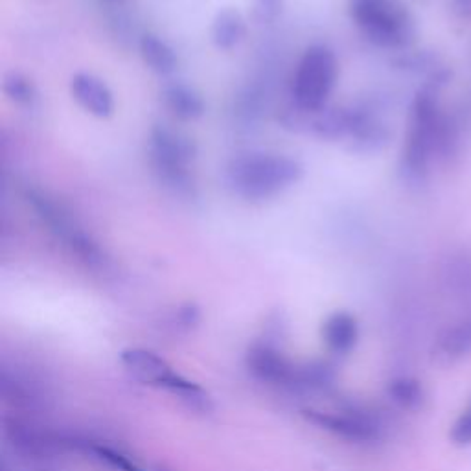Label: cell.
Returning a JSON list of instances; mask_svg holds the SVG:
<instances>
[{"label":"cell","mask_w":471,"mask_h":471,"mask_svg":"<svg viewBox=\"0 0 471 471\" xmlns=\"http://www.w3.org/2000/svg\"><path fill=\"white\" fill-rule=\"evenodd\" d=\"M455 131L440 112L433 91L417 94L410 109V122L401 157V171L410 183L424 181L429 160L435 153L449 155L455 144Z\"/></svg>","instance_id":"cell-1"},{"label":"cell","mask_w":471,"mask_h":471,"mask_svg":"<svg viewBox=\"0 0 471 471\" xmlns=\"http://www.w3.org/2000/svg\"><path fill=\"white\" fill-rule=\"evenodd\" d=\"M230 190L249 201H264L297 185L304 166L293 157L278 153H245L226 166Z\"/></svg>","instance_id":"cell-2"},{"label":"cell","mask_w":471,"mask_h":471,"mask_svg":"<svg viewBox=\"0 0 471 471\" xmlns=\"http://www.w3.org/2000/svg\"><path fill=\"white\" fill-rule=\"evenodd\" d=\"M120 361L133 378L146 385L164 389L185 403L190 410L203 412V415L214 410L212 396L201 385L175 372L173 367L159 353L148 348H126L120 353Z\"/></svg>","instance_id":"cell-3"},{"label":"cell","mask_w":471,"mask_h":471,"mask_svg":"<svg viewBox=\"0 0 471 471\" xmlns=\"http://www.w3.org/2000/svg\"><path fill=\"white\" fill-rule=\"evenodd\" d=\"M350 15L378 46L405 48L415 39V23L399 0H350Z\"/></svg>","instance_id":"cell-4"},{"label":"cell","mask_w":471,"mask_h":471,"mask_svg":"<svg viewBox=\"0 0 471 471\" xmlns=\"http://www.w3.org/2000/svg\"><path fill=\"white\" fill-rule=\"evenodd\" d=\"M26 203L35 210L37 217L48 226V230L62 240L65 247L71 249L72 255L78 256L85 265L101 267L105 264V255L92 236L83 230L78 219L53 197L37 188L24 190Z\"/></svg>","instance_id":"cell-5"},{"label":"cell","mask_w":471,"mask_h":471,"mask_svg":"<svg viewBox=\"0 0 471 471\" xmlns=\"http://www.w3.org/2000/svg\"><path fill=\"white\" fill-rule=\"evenodd\" d=\"M245 365L253 378L282 389H315L332 380L324 365H297L276 348L258 344L249 350Z\"/></svg>","instance_id":"cell-6"},{"label":"cell","mask_w":471,"mask_h":471,"mask_svg":"<svg viewBox=\"0 0 471 471\" xmlns=\"http://www.w3.org/2000/svg\"><path fill=\"white\" fill-rule=\"evenodd\" d=\"M335 82V53L322 44H315L306 50L297 72H294L291 85V100L308 111L322 109L328 103Z\"/></svg>","instance_id":"cell-7"},{"label":"cell","mask_w":471,"mask_h":471,"mask_svg":"<svg viewBox=\"0 0 471 471\" xmlns=\"http://www.w3.org/2000/svg\"><path fill=\"white\" fill-rule=\"evenodd\" d=\"M5 437L17 455L30 460H53L71 451H80L82 444V438L10 417L5 418Z\"/></svg>","instance_id":"cell-8"},{"label":"cell","mask_w":471,"mask_h":471,"mask_svg":"<svg viewBox=\"0 0 471 471\" xmlns=\"http://www.w3.org/2000/svg\"><path fill=\"white\" fill-rule=\"evenodd\" d=\"M304 418L321 431L351 444H374L383 437L381 422L365 410L306 409Z\"/></svg>","instance_id":"cell-9"},{"label":"cell","mask_w":471,"mask_h":471,"mask_svg":"<svg viewBox=\"0 0 471 471\" xmlns=\"http://www.w3.org/2000/svg\"><path fill=\"white\" fill-rule=\"evenodd\" d=\"M197 157L194 139L183 131H175L164 124H157L149 135V160L179 164L190 168Z\"/></svg>","instance_id":"cell-10"},{"label":"cell","mask_w":471,"mask_h":471,"mask_svg":"<svg viewBox=\"0 0 471 471\" xmlns=\"http://www.w3.org/2000/svg\"><path fill=\"white\" fill-rule=\"evenodd\" d=\"M71 94L82 109L96 118H109L114 111V98L111 89L92 74L78 72L72 76Z\"/></svg>","instance_id":"cell-11"},{"label":"cell","mask_w":471,"mask_h":471,"mask_svg":"<svg viewBox=\"0 0 471 471\" xmlns=\"http://www.w3.org/2000/svg\"><path fill=\"white\" fill-rule=\"evenodd\" d=\"M322 341L330 351L346 356L360 341L358 319L348 312L332 313L322 324Z\"/></svg>","instance_id":"cell-12"},{"label":"cell","mask_w":471,"mask_h":471,"mask_svg":"<svg viewBox=\"0 0 471 471\" xmlns=\"http://www.w3.org/2000/svg\"><path fill=\"white\" fill-rule=\"evenodd\" d=\"M164 105L169 109L171 114H175L179 120H197L199 116L205 114V101L201 94L181 82L168 83L162 91Z\"/></svg>","instance_id":"cell-13"},{"label":"cell","mask_w":471,"mask_h":471,"mask_svg":"<svg viewBox=\"0 0 471 471\" xmlns=\"http://www.w3.org/2000/svg\"><path fill=\"white\" fill-rule=\"evenodd\" d=\"M139 50L142 55V62L155 74L168 76L175 72L177 65H179V59H177L175 50L155 34L142 35L139 43Z\"/></svg>","instance_id":"cell-14"},{"label":"cell","mask_w":471,"mask_h":471,"mask_svg":"<svg viewBox=\"0 0 471 471\" xmlns=\"http://www.w3.org/2000/svg\"><path fill=\"white\" fill-rule=\"evenodd\" d=\"M245 30L247 26L244 15L234 8H225L214 17L210 37L219 50H232L244 41Z\"/></svg>","instance_id":"cell-15"},{"label":"cell","mask_w":471,"mask_h":471,"mask_svg":"<svg viewBox=\"0 0 471 471\" xmlns=\"http://www.w3.org/2000/svg\"><path fill=\"white\" fill-rule=\"evenodd\" d=\"M437 351L447 360H458L471 353V315L440 332L437 337Z\"/></svg>","instance_id":"cell-16"},{"label":"cell","mask_w":471,"mask_h":471,"mask_svg":"<svg viewBox=\"0 0 471 471\" xmlns=\"http://www.w3.org/2000/svg\"><path fill=\"white\" fill-rule=\"evenodd\" d=\"M387 396L405 410H417L418 407H422L426 392L417 378L398 376L389 381Z\"/></svg>","instance_id":"cell-17"},{"label":"cell","mask_w":471,"mask_h":471,"mask_svg":"<svg viewBox=\"0 0 471 471\" xmlns=\"http://www.w3.org/2000/svg\"><path fill=\"white\" fill-rule=\"evenodd\" d=\"M80 453H91L94 458L105 462L107 466L118 469V471H146V469L140 467L135 460H131L130 457H126L122 451H118V449H114V447H111V446H105V444L82 440Z\"/></svg>","instance_id":"cell-18"},{"label":"cell","mask_w":471,"mask_h":471,"mask_svg":"<svg viewBox=\"0 0 471 471\" xmlns=\"http://www.w3.org/2000/svg\"><path fill=\"white\" fill-rule=\"evenodd\" d=\"M3 91L5 94L15 101V103H32L37 96V91L34 87V83L19 74V72H8L3 80Z\"/></svg>","instance_id":"cell-19"},{"label":"cell","mask_w":471,"mask_h":471,"mask_svg":"<svg viewBox=\"0 0 471 471\" xmlns=\"http://www.w3.org/2000/svg\"><path fill=\"white\" fill-rule=\"evenodd\" d=\"M284 10V0H253L251 17L256 24L265 26L274 23Z\"/></svg>","instance_id":"cell-20"},{"label":"cell","mask_w":471,"mask_h":471,"mask_svg":"<svg viewBox=\"0 0 471 471\" xmlns=\"http://www.w3.org/2000/svg\"><path fill=\"white\" fill-rule=\"evenodd\" d=\"M449 437L457 446H471V403L460 412L458 418L455 420Z\"/></svg>","instance_id":"cell-21"},{"label":"cell","mask_w":471,"mask_h":471,"mask_svg":"<svg viewBox=\"0 0 471 471\" xmlns=\"http://www.w3.org/2000/svg\"><path fill=\"white\" fill-rule=\"evenodd\" d=\"M453 10L462 17H471V0H453Z\"/></svg>","instance_id":"cell-22"},{"label":"cell","mask_w":471,"mask_h":471,"mask_svg":"<svg viewBox=\"0 0 471 471\" xmlns=\"http://www.w3.org/2000/svg\"><path fill=\"white\" fill-rule=\"evenodd\" d=\"M153 471H168V469H166V467H160V466H159V467H155Z\"/></svg>","instance_id":"cell-23"},{"label":"cell","mask_w":471,"mask_h":471,"mask_svg":"<svg viewBox=\"0 0 471 471\" xmlns=\"http://www.w3.org/2000/svg\"><path fill=\"white\" fill-rule=\"evenodd\" d=\"M111 3H120V0H111Z\"/></svg>","instance_id":"cell-24"}]
</instances>
